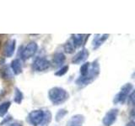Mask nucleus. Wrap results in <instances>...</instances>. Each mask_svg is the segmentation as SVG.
<instances>
[{
    "instance_id": "14",
    "label": "nucleus",
    "mask_w": 135,
    "mask_h": 126,
    "mask_svg": "<svg viewBox=\"0 0 135 126\" xmlns=\"http://www.w3.org/2000/svg\"><path fill=\"white\" fill-rule=\"evenodd\" d=\"M66 57L64 56V54L62 52H57L54 54L52 58V62L53 64H55V66H61L64 63Z\"/></svg>"
},
{
    "instance_id": "24",
    "label": "nucleus",
    "mask_w": 135,
    "mask_h": 126,
    "mask_svg": "<svg viewBox=\"0 0 135 126\" xmlns=\"http://www.w3.org/2000/svg\"><path fill=\"white\" fill-rule=\"evenodd\" d=\"M133 112H134V109H132V112H131V118L133 119Z\"/></svg>"
},
{
    "instance_id": "9",
    "label": "nucleus",
    "mask_w": 135,
    "mask_h": 126,
    "mask_svg": "<svg viewBox=\"0 0 135 126\" xmlns=\"http://www.w3.org/2000/svg\"><path fill=\"white\" fill-rule=\"evenodd\" d=\"M88 56H89L88 50L84 48L81 50H79V51L74 56V58L72 59V63H73V64H80V63H82L85 61L88 58Z\"/></svg>"
},
{
    "instance_id": "10",
    "label": "nucleus",
    "mask_w": 135,
    "mask_h": 126,
    "mask_svg": "<svg viewBox=\"0 0 135 126\" xmlns=\"http://www.w3.org/2000/svg\"><path fill=\"white\" fill-rule=\"evenodd\" d=\"M86 35H80V34H75V35H72V43L74 45L75 49L80 47L85 43L86 39H87Z\"/></svg>"
},
{
    "instance_id": "22",
    "label": "nucleus",
    "mask_w": 135,
    "mask_h": 126,
    "mask_svg": "<svg viewBox=\"0 0 135 126\" xmlns=\"http://www.w3.org/2000/svg\"><path fill=\"white\" fill-rule=\"evenodd\" d=\"M8 126H22V124H19V123H13V124H8Z\"/></svg>"
},
{
    "instance_id": "18",
    "label": "nucleus",
    "mask_w": 135,
    "mask_h": 126,
    "mask_svg": "<svg viewBox=\"0 0 135 126\" xmlns=\"http://www.w3.org/2000/svg\"><path fill=\"white\" fill-rule=\"evenodd\" d=\"M63 48H64L65 52L69 53V54L74 53V50H75V47L73 45V43H72V41H68L67 43L64 45V46H63Z\"/></svg>"
},
{
    "instance_id": "19",
    "label": "nucleus",
    "mask_w": 135,
    "mask_h": 126,
    "mask_svg": "<svg viewBox=\"0 0 135 126\" xmlns=\"http://www.w3.org/2000/svg\"><path fill=\"white\" fill-rule=\"evenodd\" d=\"M68 70H69V66H63L62 67H61L60 69L55 72V75L57 76V77H61V76H63L67 73Z\"/></svg>"
},
{
    "instance_id": "20",
    "label": "nucleus",
    "mask_w": 135,
    "mask_h": 126,
    "mask_svg": "<svg viewBox=\"0 0 135 126\" xmlns=\"http://www.w3.org/2000/svg\"><path fill=\"white\" fill-rule=\"evenodd\" d=\"M67 113H68V111L65 110V109H60V110H58V112L56 114V121H57V122L60 121Z\"/></svg>"
},
{
    "instance_id": "11",
    "label": "nucleus",
    "mask_w": 135,
    "mask_h": 126,
    "mask_svg": "<svg viewBox=\"0 0 135 126\" xmlns=\"http://www.w3.org/2000/svg\"><path fill=\"white\" fill-rule=\"evenodd\" d=\"M84 117L81 114H76L72 116L67 122L66 126H83Z\"/></svg>"
},
{
    "instance_id": "17",
    "label": "nucleus",
    "mask_w": 135,
    "mask_h": 126,
    "mask_svg": "<svg viewBox=\"0 0 135 126\" xmlns=\"http://www.w3.org/2000/svg\"><path fill=\"white\" fill-rule=\"evenodd\" d=\"M24 98V95L22 93V92H21L18 87H16L15 88V102L16 103H21V102H22V100Z\"/></svg>"
},
{
    "instance_id": "21",
    "label": "nucleus",
    "mask_w": 135,
    "mask_h": 126,
    "mask_svg": "<svg viewBox=\"0 0 135 126\" xmlns=\"http://www.w3.org/2000/svg\"><path fill=\"white\" fill-rule=\"evenodd\" d=\"M128 103L131 105L134 104V92L133 91L128 96Z\"/></svg>"
},
{
    "instance_id": "1",
    "label": "nucleus",
    "mask_w": 135,
    "mask_h": 126,
    "mask_svg": "<svg viewBox=\"0 0 135 126\" xmlns=\"http://www.w3.org/2000/svg\"><path fill=\"white\" fill-rule=\"evenodd\" d=\"M99 74H100V65L98 61L95 60L92 63H90V68L87 75L84 76V77H79L76 80L75 82L79 87H84L89 85V84H90L92 82H94L99 76Z\"/></svg>"
},
{
    "instance_id": "6",
    "label": "nucleus",
    "mask_w": 135,
    "mask_h": 126,
    "mask_svg": "<svg viewBox=\"0 0 135 126\" xmlns=\"http://www.w3.org/2000/svg\"><path fill=\"white\" fill-rule=\"evenodd\" d=\"M118 113H119V110L117 108H112L105 113V115L102 119L104 126H112L115 123L117 119Z\"/></svg>"
},
{
    "instance_id": "8",
    "label": "nucleus",
    "mask_w": 135,
    "mask_h": 126,
    "mask_svg": "<svg viewBox=\"0 0 135 126\" xmlns=\"http://www.w3.org/2000/svg\"><path fill=\"white\" fill-rule=\"evenodd\" d=\"M16 40L12 39L8 40L3 46V56L5 57H11L15 51Z\"/></svg>"
},
{
    "instance_id": "7",
    "label": "nucleus",
    "mask_w": 135,
    "mask_h": 126,
    "mask_svg": "<svg viewBox=\"0 0 135 126\" xmlns=\"http://www.w3.org/2000/svg\"><path fill=\"white\" fill-rule=\"evenodd\" d=\"M50 61L45 57H37L33 62V69L36 71H43L50 67Z\"/></svg>"
},
{
    "instance_id": "5",
    "label": "nucleus",
    "mask_w": 135,
    "mask_h": 126,
    "mask_svg": "<svg viewBox=\"0 0 135 126\" xmlns=\"http://www.w3.org/2000/svg\"><path fill=\"white\" fill-rule=\"evenodd\" d=\"M37 50H38V45L36 42H34V41L30 42L22 50L21 57H22L23 60H27V59L31 58L36 53Z\"/></svg>"
},
{
    "instance_id": "23",
    "label": "nucleus",
    "mask_w": 135,
    "mask_h": 126,
    "mask_svg": "<svg viewBox=\"0 0 135 126\" xmlns=\"http://www.w3.org/2000/svg\"><path fill=\"white\" fill-rule=\"evenodd\" d=\"M126 126H135L134 122H133V120H132V121H130V122H128V123L126 124Z\"/></svg>"
},
{
    "instance_id": "3",
    "label": "nucleus",
    "mask_w": 135,
    "mask_h": 126,
    "mask_svg": "<svg viewBox=\"0 0 135 126\" xmlns=\"http://www.w3.org/2000/svg\"><path fill=\"white\" fill-rule=\"evenodd\" d=\"M46 115H47V113H45L41 109H36V110H33L29 113L28 120L30 124L33 126H39L47 122Z\"/></svg>"
},
{
    "instance_id": "4",
    "label": "nucleus",
    "mask_w": 135,
    "mask_h": 126,
    "mask_svg": "<svg viewBox=\"0 0 135 126\" xmlns=\"http://www.w3.org/2000/svg\"><path fill=\"white\" fill-rule=\"evenodd\" d=\"M133 86L132 83H126L122 87L120 92L115 96V98L113 99V103L117 104V103H122L123 104L126 100L128 99L129 94L133 92Z\"/></svg>"
},
{
    "instance_id": "12",
    "label": "nucleus",
    "mask_w": 135,
    "mask_h": 126,
    "mask_svg": "<svg viewBox=\"0 0 135 126\" xmlns=\"http://www.w3.org/2000/svg\"><path fill=\"white\" fill-rule=\"evenodd\" d=\"M109 35H96L95 37L94 38V40L92 41V47L93 49H98L101 45H103L104 42L108 39Z\"/></svg>"
},
{
    "instance_id": "2",
    "label": "nucleus",
    "mask_w": 135,
    "mask_h": 126,
    "mask_svg": "<svg viewBox=\"0 0 135 126\" xmlns=\"http://www.w3.org/2000/svg\"><path fill=\"white\" fill-rule=\"evenodd\" d=\"M48 97L50 101L54 105H60L69 99V94L62 87H54L51 88L48 92Z\"/></svg>"
},
{
    "instance_id": "13",
    "label": "nucleus",
    "mask_w": 135,
    "mask_h": 126,
    "mask_svg": "<svg viewBox=\"0 0 135 126\" xmlns=\"http://www.w3.org/2000/svg\"><path fill=\"white\" fill-rule=\"evenodd\" d=\"M10 67L15 75H19L22 72V65H21V62L19 59H15L14 61H12Z\"/></svg>"
},
{
    "instance_id": "16",
    "label": "nucleus",
    "mask_w": 135,
    "mask_h": 126,
    "mask_svg": "<svg viewBox=\"0 0 135 126\" xmlns=\"http://www.w3.org/2000/svg\"><path fill=\"white\" fill-rule=\"evenodd\" d=\"M90 68V62H85L81 66L79 69V72H80V77H84L86 76L87 73L89 72Z\"/></svg>"
},
{
    "instance_id": "15",
    "label": "nucleus",
    "mask_w": 135,
    "mask_h": 126,
    "mask_svg": "<svg viewBox=\"0 0 135 126\" xmlns=\"http://www.w3.org/2000/svg\"><path fill=\"white\" fill-rule=\"evenodd\" d=\"M11 105L10 102H4L0 105V117H3L6 114Z\"/></svg>"
}]
</instances>
